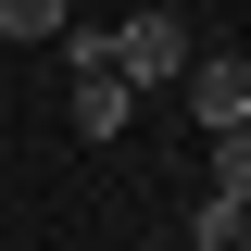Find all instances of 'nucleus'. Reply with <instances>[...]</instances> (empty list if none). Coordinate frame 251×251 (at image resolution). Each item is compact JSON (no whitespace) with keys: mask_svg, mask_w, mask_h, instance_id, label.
I'll use <instances>...</instances> for the list:
<instances>
[{"mask_svg":"<svg viewBox=\"0 0 251 251\" xmlns=\"http://www.w3.org/2000/svg\"><path fill=\"white\" fill-rule=\"evenodd\" d=\"M100 50H113L126 88H176V75H188V25H176V13H126V25H100Z\"/></svg>","mask_w":251,"mask_h":251,"instance_id":"nucleus-1","label":"nucleus"},{"mask_svg":"<svg viewBox=\"0 0 251 251\" xmlns=\"http://www.w3.org/2000/svg\"><path fill=\"white\" fill-rule=\"evenodd\" d=\"M188 126L201 138H226V126H251V50H188Z\"/></svg>","mask_w":251,"mask_h":251,"instance_id":"nucleus-2","label":"nucleus"},{"mask_svg":"<svg viewBox=\"0 0 251 251\" xmlns=\"http://www.w3.org/2000/svg\"><path fill=\"white\" fill-rule=\"evenodd\" d=\"M126 113H138V88L113 63H75V138H126Z\"/></svg>","mask_w":251,"mask_h":251,"instance_id":"nucleus-3","label":"nucleus"},{"mask_svg":"<svg viewBox=\"0 0 251 251\" xmlns=\"http://www.w3.org/2000/svg\"><path fill=\"white\" fill-rule=\"evenodd\" d=\"M188 239H201V251H239V239H251V214H239V201H214V188H201V201H188Z\"/></svg>","mask_w":251,"mask_h":251,"instance_id":"nucleus-4","label":"nucleus"},{"mask_svg":"<svg viewBox=\"0 0 251 251\" xmlns=\"http://www.w3.org/2000/svg\"><path fill=\"white\" fill-rule=\"evenodd\" d=\"M214 201H239V214H251V126H226V138H214Z\"/></svg>","mask_w":251,"mask_h":251,"instance_id":"nucleus-5","label":"nucleus"},{"mask_svg":"<svg viewBox=\"0 0 251 251\" xmlns=\"http://www.w3.org/2000/svg\"><path fill=\"white\" fill-rule=\"evenodd\" d=\"M75 25V0H0V38H63Z\"/></svg>","mask_w":251,"mask_h":251,"instance_id":"nucleus-6","label":"nucleus"},{"mask_svg":"<svg viewBox=\"0 0 251 251\" xmlns=\"http://www.w3.org/2000/svg\"><path fill=\"white\" fill-rule=\"evenodd\" d=\"M239 251H251V239H239Z\"/></svg>","mask_w":251,"mask_h":251,"instance_id":"nucleus-7","label":"nucleus"}]
</instances>
